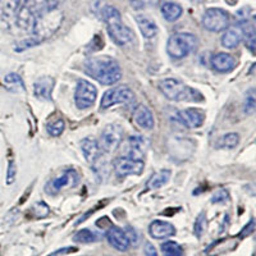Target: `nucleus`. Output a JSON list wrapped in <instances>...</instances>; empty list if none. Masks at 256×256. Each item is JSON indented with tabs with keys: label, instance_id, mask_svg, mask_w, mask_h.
Wrapping results in <instances>:
<instances>
[{
	"label": "nucleus",
	"instance_id": "obj_23",
	"mask_svg": "<svg viewBox=\"0 0 256 256\" xmlns=\"http://www.w3.org/2000/svg\"><path fill=\"white\" fill-rule=\"evenodd\" d=\"M171 177H172V172L169 169H162L150 177V179L146 183V188L147 190H159L168 183Z\"/></svg>",
	"mask_w": 256,
	"mask_h": 256
},
{
	"label": "nucleus",
	"instance_id": "obj_14",
	"mask_svg": "<svg viewBox=\"0 0 256 256\" xmlns=\"http://www.w3.org/2000/svg\"><path fill=\"white\" fill-rule=\"evenodd\" d=\"M107 240L111 243V246L115 250L120 251V253H126L131 247L130 240L127 237L126 232L122 228L113 227L112 226L107 232Z\"/></svg>",
	"mask_w": 256,
	"mask_h": 256
},
{
	"label": "nucleus",
	"instance_id": "obj_24",
	"mask_svg": "<svg viewBox=\"0 0 256 256\" xmlns=\"http://www.w3.org/2000/svg\"><path fill=\"white\" fill-rule=\"evenodd\" d=\"M183 13V9L179 4L173 3V1H167L162 5V14L168 22H175L179 20Z\"/></svg>",
	"mask_w": 256,
	"mask_h": 256
},
{
	"label": "nucleus",
	"instance_id": "obj_21",
	"mask_svg": "<svg viewBox=\"0 0 256 256\" xmlns=\"http://www.w3.org/2000/svg\"><path fill=\"white\" fill-rule=\"evenodd\" d=\"M234 65H236V60L228 53H218L211 58V67L217 72H221V73L232 71L234 68Z\"/></svg>",
	"mask_w": 256,
	"mask_h": 256
},
{
	"label": "nucleus",
	"instance_id": "obj_22",
	"mask_svg": "<svg viewBox=\"0 0 256 256\" xmlns=\"http://www.w3.org/2000/svg\"><path fill=\"white\" fill-rule=\"evenodd\" d=\"M136 22L139 25L140 31H141V33H142L143 37H146V39H154L158 35V32H159L155 21L150 18V17L145 16V14L136 16Z\"/></svg>",
	"mask_w": 256,
	"mask_h": 256
},
{
	"label": "nucleus",
	"instance_id": "obj_30",
	"mask_svg": "<svg viewBox=\"0 0 256 256\" xmlns=\"http://www.w3.org/2000/svg\"><path fill=\"white\" fill-rule=\"evenodd\" d=\"M243 111L245 113L251 115L255 113V88L249 91L246 99H245V105H243Z\"/></svg>",
	"mask_w": 256,
	"mask_h": 256
},
{
	"label": "nucleus",
	"instance_id": "obj_7",
	"mask_svg": "<svg viewBox=\"0 0 256 256\" xmlns=\"http://www.w3.org/2000/svg\"><path fill=\"white\" fill-rule=\"evenodd\" d=\"M123 142V141H122ZM122 145V156L135 160H142L149 150L150 142L146 137L141 135H133L124 141Z\"/></svg>",
	"mask_w": 256,
	"mask_h": 256
},
{
	"label": "nucleus",
	"instance_id": "obj_4",
	"mask_svg": "<svg viewBox=\"0 0 256 256\" xmlns=\"http://www.w3.org/2000/svg\"><path fill=\"white\" fill-rule=\"evenodd\" d=\"M62 21L63 13L60 10L57 9L56 7L46 8L44 9V13L35 17L32 25V32L35 35L33 37H36L40 42L46 37H50L59 28Z\"/></svg>",
	"mask_w": 256,
	"mask_h": 256
},
{
	"label": "nucleus",
	"instance_id": "obj_33",
	"mask_svg": "<svg viewBox=\"0 0 256 256\" xmlns=\"http://www.w3.org/2000/svg\"><path fill=\"white\" fill-rule=\"evenodd\" d=\"M37 44H40V41L36 37H28V39L23 40V41H21L18 45L16 46V52H22V50H25V49H29L32 48V46H36Z\"/></svg>",
	"mask_w": 256,
	"mask_h": 256
},
{
	"label": "nucleus",
	"instance_id": "obj_40",
	"mask_svg": "<svg viewBox=\"0 0 256 256\" xmlns=\"http://www.w3.org/2000/svg\"><path fill=\"white\" fill-rule=\"evenodd\" d=\"M131 3H132V7L135 8V9H139V8L143 7V4L141 0H131Z\"/></svg>",
	"mask_w": 256,
	"mask_h": 256
},
{
	"label": "nucleus",
	"instance_id": "obj_2",
	"mask_svg": "<svg viewBox=\"0 0 256 256\" xmlns=\"http://www.w3.org/2000/svg\"><path fill=\"white\" fill-rule=\"evenodd\" d=\"M96 14L107 23V29L109 36L118 45H128L133 39V33L122 21L119 10L113 5L104 4L97 7Z\"/></svg>",
	"mask_w": 256,
	"mask_h": 256
},
{
	"label": "nucleus",
	"instance_id": "obj_39",
	"mask_svg": "<svg viewBox=\"0 0 256 256\" xmlns=\"http://www.w3.org/2000/svg\"><path fill=\"white\" fill-rule=\"evenodd\" d=\"M145 255L146 256H158V251L151 242L145 243Z\"/></svg>",
	"mask_w": 256,
	"mask_h": 256
},
{
	"label": "nucleus",
	"instance_id": "obj_10",
	"mask_svg": "<svg viewBox=\"0 0 256 256\" xmlns=\"http://www.w3.org/2000/svg\"><path fill=\"white\" fill-rule=\"evenodd\" d=\"M123 141V130L119 124H108L104 128V131L101 132L100 145L101 150L104 152H113L118 149Z\"/></svg>",
	"mask_w": 256,
	"mask_h": 256
},
{
	"label": "nucleus",
	"instance_id": "obj_13",
	"mask_svg": "<svg viewBox=\"0 0 256 256\" xmlns=\"http://www.w3.org/2000/svg\"><path fill=\"white\" fill-rule=\"evenodd\" d=\"M21 0H0V26L9 27L16 22Z\"/></svg>",
	"mask_w": 256,
	"mask_h": 256
},
{
	"label": "nucleus",
	"instance_id": "obj_31",
	"mask_svg": "<svg viewBox=\"0 0 256 256\" xmlns=\"http://www.w3.org/2000/svg\"><path fill=\"white\" fill-rule=\"evenodd\" d=\"M4 82L8 85H12V86H18L21 91L26 90L25 85H23L22 78H21L18 75H16V73H9L8 76H5V78H4Z\"/></svg>",
	"mask_w": 256,
	"mask_h": 256
},
{
	"label": "nucleus",
	"instance_id": "obj_8",
	"mask_svg": "<svg viewBox=\"0 0 256 256\" xmlns=\"http://www.w3.org/2000/svg\"><path fill=\"white\" fill-rule=\"evenodd\" d=\"M80 182V174L77 173V171L75 169H68L63 172L62 174L56 177V178L50 179L45 185V192L48 195H54L59 194L62 190L65 188H73L78 185Z\"/></svg>",
	"mask_w": 256,
	"mask_h": 256
},
{
	"label": "nucleus",
	"instance_id": "obj_20",
	"mask_svg": "<svg viewBox=\"0 0 256 256\" xmlns=\"http://www.w3.org/2000/svg\"><path fill=\"white\" fill-rule=\"evenodd\" d=\"M54 80L52 77H41L33 84V94L40 100H52Z\"/></svg>",
	"mask_w": 256,
	"mask_h": 256
},
{
	"label": "nucleus",
	"instance_id": "obj_41",
	"mask_svg": "<svg viewBox=\"0 0 256 256\" xmlns=\"http://www.w3.org/2000/svg\"><path fill=\"white\" fill-rule=\"evenodd\" d=\"M194 1H202V0H194Z\"/></svg>",
	"mask_w": 256,
	"mask_h": 256
},
{
	"label": "nucleus",
	"instance_id": "obj_38",
	"mask_svg": "<svg viewBox=\"0 0 256 256\" xmlns=\"http://www.w3.org/2000/svg\"><path fill=\"white\" fill-rule=\"evenodd\" d=\"M124 232H126V234H127V237H128V240H130L131 245L139 241V237H137V234H136V230L133 229V228L128 227L127 228V230H124Z\"/></svg>",
	"mask_w": 256,
	"mask_h": 256
},
{
	"label": "nucleus",
	"instance_id": "obj_9",
	"mask_svg": "<svg viewBox=\"0 0 256 256\" xmlns=\"http://www.w3.org/2000/svg\"><path fill=\"white\" fill-rule=\"evenodd\" d=\"M135 99V94L130 87L127 86H118L113 87L111 90L105 91L104 96L101 97L100 108L101 109H108L113 105L118 104H127Z\"/></svg>",
	"mask_w": 256,
	"mask_h": 256
},
{
	"label": "nucleus",
	"instance_id": "obj_15",
	"mask_svg": "<svg viewBox=\"0 0 256 256\" xmlns=\"http://www.w3.org/2000/svg\"><path fill=\"white\" fill-rule=\"evenodd\" d=\"M178 119L181 123L187 128H199L202 126L205 120V113L200 109H195V108H188L183 111L178 112Z\"/></svg>",
	"mask_w": 256,
	"mask_h": 256
},
{
	"label": "nucleus",
	"instance_id": "obj_19",
	"mask_svg": "<svg viewBox=\"0 0 256 256\" xmlns=\"http://www.w3.org/2000/svg\"><path fill=\"white\" fill-rule=\"evenodd\" d=\"M226 32L222 36V45L227 49H234L240 45V42L243 40V31L241 25H234L229 26L227 29H224Z\"/></svg>",
	"mask_w": 256,
	"mask_h": 256
},
{
	"label": "nucleus",
	"instance_id": "obj_1",
	"mask_svg": "<svg viewBox=\"0 0 256 256\" xmlns=\"http://www.w3.org/2000/svg\"><path fill=\"white\" fill-rule=\"evenodd\" d=\"M85 73L101 85H114L122 78L119 63L112 57H91L85 63Z\"/></svg>",
	"mask_w": 256,
	"mask_h": 256
},
{
	"label": "nucleus",
	"instance_id": "obj_35",
	"mask_svg": "<svg viewBox=\"0 0 256 256\" xmlns=\"http://www.w3.org/2000/svg\"><path fill=\"white\" fill-rule=\"evenodd\" d=\"M33 208L36 209L35 213H36V217L37 218H44V217H46V215H49V213H50V210H49V206L45 204V202H44V201H40V202H37Z\"/></svg>",
	"mask_w": 256,
	"mask_h": 256
},
{
	"label": "nucleus",
	"instance_id": "obj_37",
	"mask_svg": "<svg viewBox=\"0 0 256 256\" xmlns=\"http://www.w3.org/2000/svg\"><path fill=\"white\" fill-rule=\"evenodd\" d=\"M76 251H78V250L73 246L62 247V249L53 251V253L48 256H63V255H68V254H73V253H76Z\"/></svg>",
	"mask_w": 256,
	"mask_h": 256
},
{
	"label": "nucleus",
	"instance_id": "obj_32",
	"mask_svg": "<svg viewBox=\"0 0 256 256\" xmlns=\"http://www.w3.org/2000/svg\"><path fill=\"white\" fill-rule=\"evenodd\" d=\"M229 200V192L227 190H219V191L215 192L211 198V202L213 204H223V202H227Z\"/></svg>",
	"mask_w": 256,
	"mask_h": 256
},
{
	"label": "nucleus",
	"instance_id": "obj_6",
	"mask_svg": "<svg viewBox=\"0 0 256 256\" xmlns=\"http://www.w3.org/2000/svg\"><path fill=\"white\" fill-rule=\"evenodd\" d=\"M202 26L210 32H222L229 27L230 16L222 8H209L202 14Z\"/></svg>",
	"mask_w": 256,
	"mask_h": 256
},
{
	"label": "nucleus",
	"instance_id": "obj_12",
	"mask_svg": "<svg viewBox=\"0 0 256 256\" xmlns=\"http://www.w3.org/2000/svg\"><path fill=\"white\" fill-rule=\"evenodd\" d=\"M143 168H145L143 160H135L120 156L114 162V171H115L118 177L140 175L143 172Z\"/></svg>",
	"mask_w": 256,
	"mask_h": 256
},
{
	"label": "nucleus",
	"instance_id": "obj_17",
	"mask_svg": "<svg viewBox=\"0 0 256 256\" xmlns=\"http://www.w3.org/2000/svg\"><path fill=\"white\" fill-rule=\"evenodd\" d=\"M132 119L137 127L142 130H152L155 126L154 114L146 105L141 104L135 109L132 115Z\"/></svg>",
	"mask_w": 256,
	"mask_h": 256
},
{
	"label": "nucleus",
	"instance_id": "obj_5",
	"mask_svg": "<svg viewBox=\"0 0 256 256\" xmlns=\"http://www.w3.org/2000/svg\"><path fill=\"white\" fill-rule=\"evenodd\" d=\"M199 45L198 37L194 33L179 32L169 37L167 42V53L173 59H183L194 53Z\"/></svg>",
	"mask_w": 256,
	"mask_h": 256
},
{
	"label": "nucleus",
	"instance_id": "obj_18",
	"mask_svg": "<svg viewBox=\"0 0 256 256\" xmlns=\"http://www.w3.org/2000/svg\"><path fill=\"white\" fill-rule=\"evenodd\" d=\"M149 234L155 240H166L175 234V228L172 223L166 221H152L149 226Z\"/></svg>",
	"mask_w": 256,
	"mask_h": 256
},
{
	"label": "nucleus",
	"instance_id": "obj_29",
	"mask_svg": "<svg viewBox=\"0 0 256 256\" xmlns=\"http://www.w3.org/2000/svg\"><path fill=\"white\" fill-rule=\"evenodd\" d=\"M206 226H208V218H206V213L205 211H201L200 214H199L198 219L195 222V226H194V233L195 236L200 238L202 237L204 232L206 230Z\"/></svg>",
	"mask_w": 256,
	"mask_h": 256
},
{
	"label": "nucleus",
	"instance_id": "obj_27",
	"mask_svg": "<svg viewBox=\"0 0 256 256\" xmlns=\"http://www.w3.org/2000/svg\"><path fill=\"white\" fill-rule=\"evenodd\" d=\"M97 240H99V236L95 234L91 229H87V228L78 230L77 233L73 236V241L78 243H92L96 242Z\"/></svg>",
	"mask_w": 256,
	"mask_h": 256
},
{
	"label": "nucleus",
	"instance_id": "obj_11",
	"mask_svg": "<svg viewBox=\"0 0 256 256\" xmlns=\"http://www.w3.org/2000/svg\"><path fill=\"white\" fill-rule=\"evenodd\" d=\"M97 90L94 85L86 80H80L76 86L75 101L78 109H87L95 104Z\"/></svg>",
	"mask_w": 256,
	"mask_h": 256
},
{
	"label": "nucleus",
	"instance_id": "obj_25",
	"mask_svg": "<svg viewBox=\"0 0 256 256\" xmlns=\"http://www.w3.org/2000/svg\"><path fill=\"white\" fill-rule=\"evenodd\" d=\"M238 143H240V135L236 132H230L226 133L218 140L217 147L218 149H233Z\"/></svg>",
	"mask_w": 256,
	"mask_h": 256
},
{
	"label": "nucleus",
	"instance_id": "obj_28",
	"mask_svg": "<svg viewBox=\"0 0 256 256\" xmlns=\"http://www.w3.org/2000/svg\"><path fill=\"white\" fill-rule=\"evenodd\" d=\"M65 123L64 120L60 119V118H57L53 122H49L48 126H46V131L50 136L53 137H58L60 136L63 132H64Z\"/></svg>",
	"mask_w": 256,
	"mask_h": 256
},
{
	"label": "nucleus",
	"instance_id": "obj_26",
	"mask_svg": "<svg viewBox=\"0 0 256 256\" xmlns=\"http://www.w3.org/2000/svg\"><path fill=\"white\" fill-rule=\"evenodd\" d=\"M160 250H162L163 256H183L182 247L179 246V243L174 242V241H167V242L162 243Z\"/></svg>",
	"mask_w": 256,
	"mask_h": 256
},
{
	"label": "nucleus",
	"instance_id": "obj_34",
	"mask_svg": "<svg viewBox=\"0 0 256 256\" xmlns=\"http://www.w3.org/2000/svg\"><path fill=\"white\" fill-rule=\"evenodd\" d=\"M17 175V166L13 160H9L8 163V172H7V183L8 185H12L14 181H16Z\"/></svg>",
	"mask_w": 256,
	"mask_h": 256
},
{
	"label": "nucleus",
	"instance_id": "obj_3",
	"mask_svg": "<svg viewBox=\"0 0 256 256\" xmlns=\"http://www.w3.org/2000/svg\"><path fill=\"white\" fill-rule=\"evenodd\" d=\"M159 90L164 96L173 101H191L199 103L202 101V95L194 87H190L175 78H164L159 82Z\"/></svg>",
	"mask_w": 256,
	"mask_h": 256
},
{
	"label": "nucleus",
	"instance_id": "obj_36",
	"mask_svg": "<svg viewBox=\"0 0 256 256\" xmlns=\"http://www.w3.org/2000/svg\"><path fill=\"white\" fill-rule=\"evenodd\" d=\"M254 229H255V221L254 219H251V221L249 222V223L245 226V227L242 228V230H241V233L238 234V240H243V238H246V237H249L250 234L253 233Z\"/></svg>",
	"mask_w": 256,
	"mask_h": 256
},
{
	"label": "nucleus",
	"instance_id": "obj_16",
	"mask_svg": "<svg viewBox=\"0 0 256 256\" xmlns=\"http://www.w3.org/2000/svg\"><path fill=\"white\" fill-rule=\"evenodd\" d=\"M81 146V151L84 154L85 160L90 164V166H94L95 163L101 158V147L99 145V141H96L95 139H84L80 143Z\"/></svg>",
	"mask_w": 256,
	"mask_h": 256
}]
</instances>
